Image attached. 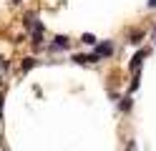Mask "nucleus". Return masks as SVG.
<instances>
[{
    "mask_svg": "<svg viewBox=\"0 0 156 151\" xmlns=\"http://www.w3.org/2000/svg\"><path fill=\"white\" fill-rule=\"evenodd\" d=\"M111 53H113L111 43H101L98 48H96V58H103V56H111Z\"/></svg>",
    "mask_w": 156,
    "mask_h": 151,
    "instance_id": "f257e3e1",
    "label": "nucleus"
},
{
    "mask_svg": "<svg viewBox=\"0 0 156 151\" xmlns=\"http://www.w3.org/2000/svg\"><path fill=\"white\" fill-rule=\"evenodd\" d=\"M144 56H146V53H136V56H133V60H131V70H133V73H139V68H141V60H144Z\"/></svg>",
    "mask_w": 156,
    "mask_h": 151,
    "instance_id": "f03ea898",
    "label": "nucleus"
},
{
    "mask_svg": "<svg viewBox=\"0 0 156 151\" xmlns=\"http://www.w3.org/2000/svg\"><path fill=\"white\" fill-rule=\"evenodd\" d=\"M66 45H68V38L66 35H58L55 38V48H66Z\"/></svg>",
    "mask_w": 156,
    "mask_h": 151,
    "instance_id": "7ed1b4c3",
    "label": "nucleus"
},
{
    "mask_svg": "<svg viewBox=\"0 0 156 151\" xmlns=\"http://www.w3.org/2000/svg\"><path fill=\"white\" fill-rule=\"evenodd\" d=\"M83 43H88V45H93V43H96V38H93L91 33H86V35H83Z\"/></svg>",
    "mask_w": 156,
    "mask_h": 151,
    "instance_id": "20e7f679",
    "label": "nucleus"
},
{
    "mask_svg": "<svg viewBox=\"0 0 156 151\" xmlns=\"http://www.w3.org/2000/svg\"><path fill=\"white\" fill-rule=\"evenodd\" d=\"M33 66H35V60H33V58H28V60H25V63H23L20 68H23V70H28V68H33Z\"/></svg>",
    "mask_w": 156,
    "mask_h": 151,
    "instance_id": "39448f33",
    "label": "nucleus"
},
{
    "mask_svg": "<svg viewBox=\"0 0 156 151\" xmlns=\"http://www.w3.org/2000/svg\"><path fill=\"white\" fill-rule=\"evenodd\" d=\"M149 8H156V0H149Z\"/></svg>",
    "mask_w": 156,
    "mask_h": 151,
    "instance_id": "423d86ee",
    "label": "nucleus"
},
{
    "mask_svg": "<svg viewBox=\"0 0 156 151\" xmlns=\"http://www.w3.org/2000/svg\"><path fill=\"white\" fill-rule=\"evenodd\" d=\"M13 3H20V0H13Z\"/></svg>",
    "mask_w": 156,
    "mask_h": 151,
    "instance_id": "0eeeda50",
    "label": "nucleus"
}]
</instances>
